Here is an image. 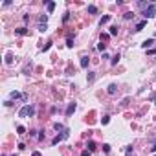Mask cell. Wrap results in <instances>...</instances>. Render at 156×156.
<instances>
[{"label": "cell", "instance_id": "cell-11", "mask_svg": "<svg viewBox=\"0 0 156 156\" xmlns=\"http://www.w3.org/2000/svg\"><path fill=\"white\" fill-rule=\"evenodd\" d=\"M108 20H110V15H105V17H101V18H99V26H103V24H107Z\"/></svg>", "mask_w": 156, "mask_h": 156}, {"label": "cell", "instance_id": "cell-3", "mask_svg": "<svg viewBox=\"0 0 156 156\" xmlns=\"http://www.w3.org/2000/svg\"><path fill=\"white\" fill-rule=\"evenodd\" d=\"M77 108V103H68V107H66V116H72Z\"/></svg>", "mask_w": 156, "mask_h": 156}, {"label": "cell", "instance_id": "cell-13", "mask_svg": "<svg viewBox=\"0 0 156 156\" xmlns=\"http://www.w3.org/2000/svg\"><path fill=\"white\" fill-rule=\"evenodd\" d=\"M17 134H18V136L26 134V127H22V125H18V127H17Z\"/></svg>", "mask_w": 156, "mask_h": 156}, {"label": "cell", "instance_id": "cell-28", "mask_svg": "<svg viewBox=\"0 0 156 156\" xmlns=\"http://www.w3.org/2000/svg\"><path fill=\"white\" fill-rule=\"evenodd\" d=\"M147 6H149L147 2H138V8H147Z\"/></svg>", "mask_w": 156, "mask_h": 156}, {"label": "cell", "instance_id": "cell-26", "mask_svg": "<svg viewBox=\"0 0 156 156\" xmlns=\"http://www.w3.org/2000/svg\"><path fill=\"white\" fill-rule=\"evenodd\" d=\"M103 151H105V152H110V145L105 143V145H103Z\"/></svg>", "mask_w": 156, "mask_h": 156}, {"label": "cell", "instance_id": "cell-19", "mask_svg": "<svg viewBox=\"0 0 156 156\" xmlns=\"http://www.w3.org/2000/svg\"><path fill=\"white\" fill-rule=\"evenodd\" d=\"M88 13L95 15V13H97V8H95V6H88Z\"/></svg>", "mask_w": 156, "mask_h": 156}, {"label": "cell", "instance_id": "cell-20", "mask_svg": "<svg viewBox=\"0 0 156 156\" xmlns=\"http://www.w3.org/2000/svg\"><path fill=\"white\" fill-rule=\"evenodd\" d=\"M108 121H110V116H103V118H101V123L103 125H107Z\"/></svg>", "mask_w": 156, "mask_h": 156}, {"label": "cell", "instance_id": "cell-7", "mask_svg": "<svg viewBox=\"0 0 156 156\" xmlns=\"http://www.w3.org/2000/svg\"><path fill=\"white\" fill-rule=\"evenodd\" d=\"M15 33H17V35H20V37H24V35H28V29H26V28H17Z\"/></svg>", "mask_w": 156, "mask_h": 156}, {"label": "cell", "instance_id": "cell-6", "mask_svg": "<svg viewBox=\"0 0 156 156\" xmlns=\"http://www.w3.org/2000/svg\"><path fill=\"white\" fill-rule=\"evenodd\" d=\"M145 26H147V20H141V22H138V24H136V28H134V31H136V33H138V31H141V29H143Z\"/></svg>", "mask_w": 156, "mask_h": 156}, {"label": "cell", "instance_id": "cell-25", "mask_svg": "<svg viewBox=\"0 0 156 156\" xmlns=\"http://www.w3.org/2000/svg\"><path fill=\"white\" fill-rule=\"evenodd\" d=\"M18 97H22L18 92H11V99H18Z\"/></svg>", "mask_w": 156, "mask_h": 156}, {"label": "cell", "instance_id": "cell-18", "mask_svg": "<svg viewBox=\"0 0 156 156\" xmlns=\"http://www.w3.org/2000/svg\"><path fill=\"white\" fill-rule=\"evenodd\" d=\"M108 39H110V33H101V42L108 41Z\"/></svg>", "mask_w": 156, "mask_h": 156}, {"label": "cell", "instance_id": "cell-16", "mask_svg": "<svg viewBox=\"0 0 156 156\" xmlns=\"http://www.w3.org/2000/svg\"><path fill=\"white\" fill-rule=\"evenodd\" d=\"M118 31H119L118 26H112V28H110V37H116V35H118Z\"/></svg>", "mask_w": 156, "mask_h": 156}, {"label": "cell", "instance_id": "cell-15", "mask_svg": "<svg viewBox=\"0 0 156 156\" xmlns=\"http://www.w3.org/2000/svg\"><path fill=\"white\" fill-rule=\"evenodd\" d=\"M123 18H125V20H130V18H134V13H132V11H127V13L123 15Z\"/></svg>", "mask_w": 156, "mask_h": 156}, {"label": "cell", "instance_id": "cell-31", "mask_svg": "<svg viewBox=\"0 0 156 156\" xmlns=\"http://www.w3.org/2000/svg\"><path fill=\"white\" fill-rule=\"evenodd\" d=\"M151 151H152V152H156V143H154V145L151 147Z\"/></svg>", "mask_w": 156, "mask_h": 156}, {"label": "cell", "instance_id": "cell-33", "mask_svg": "<svg viewBox=\"0 0 156 156\" xmlns=\"http://www.w3.org/2000/svg\"><path fill=\"white\" fill-rule=\"evenodd\" d=\"M154 156H156V154H154Z\"/></svg>", "mask_w": 156, "mask_h": 156}, {"label": "cell", "instance_id": "cell-21", "mask_svg": "<svg viewBox=\"0 0 156 156\" xmlns=\"http://www.w3.org/2000/svg\"><path fill=\"white\" fill-rule=\"evenodd\" d=\"M46 29H48V24H39V31H42V33H44Z\"/></svg>", "mask_w": 156, "mask_h": 156}, {"label": "cell", "instance_id": "cell-30", "mask_svg": "<svg viewBox=\"0 0 156 156\" xmlns=\"http://www.w3.org/2000/svg\"><path fill=\"white\" fill-rule=\"evenodd\" d=\"M31 156H42V154H41L39 151H35V152H31Z\"/></svg>", "mask_w": 156, "mask_h": 156}, {"label": "cell", "instance_id": "cell-8", "mask_svg": "<svg viewBox=\"0 0 156 156\" xmlns=\"http://www.w3.org/2000/svg\"><path fill=\"white\" fill-rule=\"evenodd\" d=\"M88 64H90V59L88 57H81V68H88Z\"/></svg>", "mask_w": 156, "mask_h": 156}, {"label": "cell", "instance_id": "cell-29", "mask_svg": "<svg viewBox=\"0 0 156 156\" xmlns=\"http://www.w3.org/2000/svg\"><path fill=\"white\" fill-rule=\"evenodd\" d=\"M68 18H70V13H64V17H62V20L68 22Z\"/></svg>", "mask_w": 156, "mask_h": 156}, {"label": "cell", "instance_id": "cell-22", "mask_svg": "<svg viewBox=\"0 0 156 156\" xmlns=\"http://www.w3.org/2000/svg\"><path fill=\"white\" fill-rule=\"evenodd\" d=\"M66 46H68V48H74V41H72V37H68V41H66Z\"/></svg>", "mask_w": 156, "mask_h": 156}, {"label": "cell", "instance_id": "cell-9", "mask_svg": "<svg viewBox=\"0 0 156 156\" xmlns=\"http://www.w3.org/2000/svg\"><path fill=\"white\" fill-rule=\"evenodd\" d=\"M86 149H88V151H90V152H94L95 151V149H97V147H95V141H88V143H86Z\"/></svg>", "mask_w": 156, "mask_h": 156}, {"label": "cell", "instance_id": "cell-12", "mask_svg": "<svg viewBox=\"0 0 156 156\" xmlns=\"http://www.w3.org/2000/svg\"><path fill=\"white\" fill-rule=\"evenodd\" d=\"M119 59H121V55H119V53H118V55H114V57H112V61H110V64H112V66H116V64L119 62Z\"/></svg>", "mask_w": 156, "mask_h": 156}, {"label": "cell", "instance_id": "cell-23", "mask_svg": "<svg viewBox=\"0 0 156 156\" xmlns=\"http://www.w3.org/2000/svg\"><path fill=\"white\" fill-rule=\"evenodd\" d=\"M105 48H107L105 42H99V44H97V50H101V52H105Z\"/></svg>", "mask_w": 156, "mask_h": 156}, {"label": "cell", "instance_id": "cell-32", "mask_svg": "<svg viewBox=\"0 0 156 156\" xmlns=\"http://www.w3.org/2000/svg\"><path fill=\"white\" fill-rule=\"evenodd\" d=\"M13 156H18V154H13Z\"/></svg>", "mask_w": 156, "mask_h": 156}, {"label": "cell", "instance_id": "cell-1", "mask_svg": "<svg viewBox=\"0 0 156 156\" xmlns=\"http://www.w3.org/2000/svg\"><path fill=\"white\" fill-rule=\"evenodd\" d=\"M35 116V107L33 105H26L18 110V118H33Z\"/></svg>", "mask_w": 156, "mask_h": 156}, {"label": "cell", "instance_id": "cell-10", "mask_svg": "<svg viewBox=\"0 0 156 156\" xmlns=\"http://www.w3.org/2000/svg\"><path fill=\"white\" fill-rule=\"evenodd\" d=\"M86 81H88V83H94V81H95V72H88V75H86Z\"/></svg>", "mask_w": 156, "mask_h": 156}, {"label": "cell", "instance_id": "cell-24", "mask_svg": "<svg viewBox=\"0 0 156 156\" xmlns=\"http://www.w3.org/2000/svg\"><path fill=\"white\" fill-rule=\"evenodd\" d=\"M53 127H55V130H66V129H64V127H62V125H61V123H55V125H53Z\"/></svg>", "mask_w": 156, "mask_h": 156}, {"label": "cell", "instance_id": "cell-4", "mask_svg": "<svg viewBox=\"0 0 156 156\" xmlns=\"http://www.w3.org/2000/svg\"><path fill=\"white\" fill-rule=\"evenodd\" d=\"M107 92L110 95H114L116 92H118V85H116V83H110V85H108V88H107Z\"/></svg>", "mask_w": 156, "mask_h": 156}, {"label": "cell", "instance_id": "cell-5", "mask_svg": "<svg viewBox=\"0 0 156 156\" xmlns=\"http://www.w3.org/2000/svg\"><path fill=\"white\" fill-rule=\"evenodd\" d=\"M152 44H154V39H147V41H143V42H141V48H145V50H147V48H151Z\"/></svg>", "mask_w": 156, "mask_h": 156}, {"label": "cell", "instance_id": "cell-17", "mask_svg": "<svg viewBox=\"0 0 156 156\" xmlns=\"http://www.w3.org/2000/svg\"><path fill=\"white\" fill-rule=\"evenodd\" d=\"M46 9H48V13H52L55 9V2H48V6H46Z\"/></svg>", "mask_w": 156, "mask_h": 156}, {"label": "cell", "instance_id": "cell-2", "mask_svg": "<svg viewBox=\"0 0 156 156\" xmlns=\"http://www.w3.org/2000/svg\"><path fill=\"white\" fill-rule=\"evenodd\" d=\"M156 15V4H149L147 8H145V11H143V17H145V20H147V18H152V17Z\"/></svg>", "mask_w": 156, "mask_h": 156}, {"label": "cell", "instance_id": "cell-14", "mask_svg": "<svg viewBox=\"0 0 156 156\" xmlns=\"http://www.w3.org/2000/svg\"><path fill=\"white\" fill-rule=\"evenodd\" d=\"M48 22V15H41L39 17V24H46Z\"/></svg>", "mask_w": 156, "mask_h": 156}, {"label": "cell", "instance_id": "cell-27", "mask_svg": "<svg viewBox=\"0 0 156 156\" xmlns=\"http://www.w3.org/2000/svg\"><path fill=\"white\" fill-rule=\"evenodd\" d=\"M81 156H92V152L86 149V151H83V152H81Z\"/></svg>", "mask_w": 156, "mask_h": 156}]
</instances>
